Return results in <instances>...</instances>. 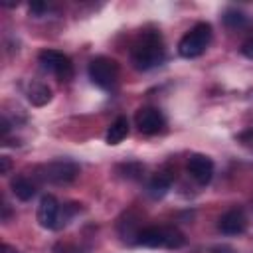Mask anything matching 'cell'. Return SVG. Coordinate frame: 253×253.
<instances>
[{
    "label": "cell",
    "instance_id": "cell-4",
    "mask_svg": "<svg viewBox=\"0 0 253 253\" xmlns=\"http://www.w3.org/2000/svg\"><path fill=\"white\" fill-rule=\"evenodd\" d=\"M79 174V166L71 160H55V162H47L43 166H40L36 170V178L43 184H69L77 178Z\"/></svg>",
    "mask_w": 253,
    "mask_h": 253
},
{
    "label": "cell",
    "instance_id": "cell-11",
    "mask_svg": "<svg viewBox=\"0 0 253 253\" xmlns=\"http://www.w3.org/2000/svg\"><path fill=\"white\" fill-rule=\"evenodd\" d=\"M172 182H174V176H172L170 172H166V170H164V172H158V174H154V176L150 178V182H148V186H146V192H148L150 198L158 200V198H162V196L170 190Z\"/></svg>",
    "mask_w": 253,
    "mask_h": 253
},
{
    "label": "cell",
    "instance_id": "cell-7",
    "mask_svg": "<svg viewBox=\"0 0 253 253\" xmlns=\"http://www.w3.org/2000/svg\"><path fill=\"white\" fill-rule=\"evenodd\" d=\"M134 121H136L138 130L144 132V134H156L166 125L164 115L158 109H154V107H142V109H138L136 115H134Z\"/></svg>",
    "mask_w": 253,
    "mask_h": 253
},
{
    "label": "cell",
    "instance_id": "cell-5",
    "mask_svg": "<svg viewBox=\"0 0 253 253\" xmlns=\"http://www.w3.org/2000/svg\"><path fill=\"white\" fill-rule=\"evenodd\" d=\"M89 77L101 89H113L119 81V63L111 57H95L89 63Z\"/></svg>",
    "mask_w": 253,
    "mask_h": 253
},
{
    "label": "cell",
    "instance_id": "cell-19",
    "mask_svg": "<svg viewBox=\"0 0 253 253\" xmlns=\"http://www.w3.org/2000/svg\"><path fill=\"white\" fill-rule=\"evenodd\" d=\"M241 53H243L245 57L253 59V38H251V40H247V42L241 45Z\"/></svg>",
    "mask_w": 253,
    "mask_h": 253
},
{
    "label": "cell",
    "instance_id": "cell-13",
    "mask_svg": "<svg viewBox=\"0 0 253 253\" xmlns=\"http://www.w3.org/2000/svg\"><path fill=\"white\" fill-rule=\"evenodd\" d=\"M10 188H12L14 196L18 200H22V202H28V200H32L36 196V184L26 176H16L10 182Z\"/></svg>",
    "mask_w": 253,
    "mask_h": 253
},
{
    "label": "cell",
    "instance_id": "cell-1",
    "mask_svg": "<svg viewBox=\"0 0 253 253\" xmlns=\"http://www.w3.org/2000/svg\"><path fill=\"white\" fill-rule=\"evenodd\" d=\"M164 55H166V51H164L162 38L154 32L142 34L130 49V61L140 71H146V69L160 65L164 61Z\"/></svg>",
    "mask_w": 253,
    "mask_h": 253
},
{
    "label": "cell",
    "instance_id": "cell-10",
    "mask_svg": "<svg viewBox=\"0 0 253 253\" xmlns=\"http://www.w3.org/2000/svg\"><path fill=\"white\" fill-rule=\"evenodd\" d=\"M217 227L221 229V233L225 235H237V233H243L245 227H247V215L241 208H231L227 210L221 217H219V223Z\"/></svg>",
    "mask_w": 253,
    "mask_h": 253
},
{
    "label": "cell",
    "instance_id": "cell-20",
    "mask_svg": "<svg viewBox=\"0 0 253 253\" xmlns=\"http://www.w3.org/2000/svg\"><path fill=\"white\" fill-rule=\"evenodd\" d=\"M12 168V160L8 156H0V174H8Z\"/></svg>",
    "mask_w": 253,
    "mask_h": 253
},
{
    "label": "cell",
    "instance_id": "cell-8",
    "mask_svg": "<svg viewBox=\"0 0 253 253\" xmlns=\"http://www.w3.org/2000/svg\"><path fill=\"white\" fill-rule=\"evenodd\" d=\"M59 213H61V208H59V202L55 200V196L45 194L40 200V206H38V221H40V225L45 227V229L59 227Z\"/></svg>",
    "mask_w": 253,
    "mask_h": 253
},
{
    "label": "cell",
    "instance_id": "cell-22",
    "mask_svg": "<svg viewBox=\"0 0 253 253\" xmlns=\"http://www.w3.org/2000/svg\"><path fill=\"white\" fill-rule=\"evenodd\" d=\"M71 253H81V251H71Z\"/></svg>",
    "mask_w": 253,
    "mask_h": 253
},
{
    "label": "cell",
    "instance_id": "cell-9",
    "mask_svg": "<svg viewBox=\"0 0 253 253\" xmlns=\"http://www.w3.org/2000/svg\"><path fill=\"white\" fill-rule=\"evenodd\" d=\"M186 168H188V174H190L198 184H202V186L210 184V180H211V176H213V162H211V158L206 156V154H192V156L188 158Z\"/></svg>",
    "mask_w": 253,
    "mask_h": 253
},
{
    "label": "cell",
    "instance_id": "cell-21",
    "mask_svg": "<svg viewBox=\"0 0 253 253\" xmlns=\"http://www.w3.org/2000/svg\"><path fill=\"white\" fill-rule=\"evenodd\" d=\"M2 253H20V251L14 249V247H10L8 243H4V245H2Z\"/></svg>",
    "mask_w": 253,
    "mask_h": 253
},
{
    "label": "cell",
    "instance_id": "cell-14",
    "mask_svg": "<svg viewBox=\"0 0 253 253\" xmlns=\"http://www.w3.org/2000/svg\"><path fill=\"white\" fill-rule=\"evenodd\" d=\"M126 134H128V121H126V117H119V119L109 126L105 138H107L109 144H119V142H123V140L126 138Z\"/></svg>",
    "mask_w": 253,
    "mask_h": 253
},
{
    "label": "cell",
    "instance_id": "cell-17",
    "mask_svg": "<svg viewBox=\"0 0 253 253\" xmlns=\"http://www.w3.org/2000/svg\"><path fill=\"white\" fill-rule=\"evenodd\" d=\"M45 4L43 2H34V4H30V14H34V16H42L43 12H45Z\"/></svg>",
    "mask_w": 253,
    "mask_h": 253
},
{
    "label": "cell",
    "instance_id": "cell-18",
    "mask_svg": "<svg viewBox=\"0 0 253 253\" xmlns=\"http://www.w3.org/2000/svg\"><path fill=\"white\" fill-rule=\"evenodd\" d=\"M210 253H237L231 245H225V243H221V245H213L211 249H210Z\"/></svg>",
    "mask_w": 253,
    "mask_h": 253
},
{
    "label": "cell",
    "instance_id": "cell-16",
    "mask_svg": "<svg viewBox=\"0 0 253 253\" xmlns=\"http://www.w3.org/2000/svg\"><path fill=\"white\" fill-rule=\"evenodd\" d=\"M121 170L125 172V176H126V178H138V176L142 174V166H140V164H136V162L123 164V166H121Z\"/></svg>",
    "mask_w": 253,
    "mask_h": 253
},
{
    "label": "cell",
    "instance_id": "cell-6",
    "mask_svg": "<svg viewBox=\"0 0 253 253\" xmlns=\"http://www.w3.org/2000/svg\"><path fill=\"white\" fill-rule=\"evenodd\" d=\"M38 61H40V65L45 71L53 73L61 81H67L73 75V63H71V59L65 53L57 51V49H43V51H40Z\"/></svg>",
    "mask_w": 253,
    "mask_h": 253
},
{
    "label": "cell",
    "instance_id": "cell-2",
    "mask_svg": "<svg viewBox=\"0 0 253 253\" xmlns=\"http://www.w3.org/2000/svg\"><path fill=\"white\" fill-rule=\"evenodd\" d=\"M144 247H164V249H180L186 243V237L176 227H146L138 233L136 239Z\"/></svg>",
    "mask_w": 253,
    "mask_h": 253
},
{
    "label": "cell",
    "instance_id": "cell-15",
    "mask_svg": "<svg viewBox=\"0 0 253 253\" xmlns=\"http://www.w3.org/2000/svg\"><path fill=\"white\" fill-rule=\"evenodd\" d=\"M223 24L229 28V30H241L247 26V16L241 12V10H225L223 14Z\"/></svg>",
    "mask_w": 253,
    "mask_h": 253
},
{
    "label": "cell",
    "instance_id": "cell-12",
    "mask_svg": "<svg viewBox=\"0 0 253 253\" xmlns=\"http://www.w3.org/2000/svg\"><path fill=\"white\" fill-rule=\"evenodd\" d=\"M26 97H28V101L32 105L43 107V105H47L51 101V89L42 81H32L28 85V89H26Z\"/></svg>",
    "mask_w": 253,
    "mask_h": 253
},
{
    "label": "cell",
    "instance_id": "cell-3",
    "mask_svg": "<svg viewBox=\"0 0 253 253\" xmlns=\"http://www.w3.org/2000/svg\"><path fill=\"white\" fill-rule=\"evenodd\" d=\"M211 42V26L206 24V22H200L196 24L178 43V53L186 59H192V57H198L202 55L208 45Z\"/></svg>",
    "mask_w": 253,
    "mask_h": 253
}]
</instances>
